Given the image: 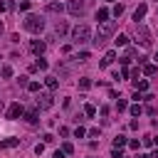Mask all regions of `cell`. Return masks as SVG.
<instances>
[{
	"instance_id": "1",
	"label": "cell",
	"mask_w": 158,
	"mask_h": 158,
	"mask_svg": "<svg viewBox=\"0 0 158 158\" xmlns=\"http://www.w3.org/2000/svg\"><path fill=\"white\" fill-rule=\"evenodd\" d=\"M114 30H116V22H114V20L101 22V25H99V30H96V37H94L91 42H94L96 47H101V44H104V42H106V40L114 35Z\"/></svg>"
},
{
	"instance_id": "2",
	"label": "cell",
	"mask_w": 158,
	"mask_h": 158,
	"mask_svg": "<svg viewBox=\"0 0 158 158\" xmlns=\"http://www.w3.org/2000/svg\"><path fill=\"white\" fill-rule=\"evenodd\" d=\"M25 30L40 35V32L44 30V17H42V15H27V17H25Z\"/></svg>"
},
{
	"instance_id": "3",
	"label": "cell",
	"mask_w": 158,
	"mask_h": 158,
	"mask_svg": "<svg viewBox=\"0 0 158 158\" xmlns=\"http://www.w3.org/2000/svg\"><path fill=\"white\" fill-rule=\"evenodd\" d=\"M72 40H74L77 44H84V42L91 40V30H89L86 25H77V27L72 30Z\"/></svg>"
},
{
	"instance_id": "4",
	"label": "cell",
	"mask_w": 158,
	"mask_h": 158,
	"mask_svg": "<svg viewBox=\"0 0 158 158\" xmlns=\"http://www.w3.org/2000/svg\"><path fill=\"white\" fill-rule=\"evenodd\" d=\"M89 5H91V0H69L67 2V12L74 15V17H79V15H84V10Z\"/></svg>"
},
{
	"instance_id": "5",
	"label": "cell",
	"mask_w": 158,
	"mask_h": 158,
	"mask_svg": "<svg viewBox=\"0 0 158 158\" xmlns=\"http://www.w3.org/2000/svg\"><path fill=\"white\" fill-rule=\"evenodd\" d=\"M136 40L141 42V47H151V32H148V27L146 25H136Z\"/></svg>"
},
{
	"instance_id": "6",
	"label": "cell",
	"mask_w": 158,
	"mask_h": 158,
	"mask_svg": "<svg viewBox=\"0 0 158 158\" xmlns=\"http://www.w3.org/2000/svg\"><path fill=\"white\" fill-rule=\"evenodd\" d=\"M35 101H37V109H52V104H54L52 101V94H47V91H40Z\"/></svg>"
},
{
	"instance_id": "7",
	"label": "cell",
	"mask_w": 158,
	"mask_h": 158,
	"mask_svg": "<svg viewBox=\"0 0 158 158\" xmlns=\"http://www.w3.org/2000/svg\"><path fill=\"white\" fill-rule=\"evenodd\" d=\"M25 114V106L20 104V101H15V104H10V109H7V118L10 121H15V118H20Z\"/></svg>"
},
{
	"instance_id": "8",
	"label": "cell",
	"mask_w": 158,
	"mask_h": 158,
	"mask_svg": "<svg viewBox=\"0 0 158 158\" xmlns=\"http://www.w3.org/2000/svg\"><path fill=\"white\" fill-rule=\"evenodd\" d=\"M44 47H47V44H44V40H32V42H30V49H32L37 57L44 52Z\"/></svg>"
},
{
	"instance_id": "9",
	"label": "cell",
	"mask_w": 158,
	"mask_h": 158,
	"mask_svg": "<svg viewBox=\"0 0 158 158\" xmlns=\"http://www.w3.org/2000/svg\"><path fill=\"white\" fill-rule=\"evenodd\" d=\"M67 5H62V2H57V0H52V2H47V12H52V15H59L62 10H64Z\"/></svg>"
},
{
	"instance_id": "10",
	"label": "cell",
	"mask_w": 158,
	"mask_h": 158,
	"mask_svg": "<svg viewBox=\"0 0 158 158\" xmlns=\"http://www.w3.org/2000/svg\"><path fill=\"white\" fill-rule=\"evenodd\" d=\"M146 12H148V7H146V5H138V7L133 10V20H136V25H138V22L146 17Z\"/></svg>"
},
{
	"instance_id": "11",
	"label": "cell",
	"mask_w": 158,
	"mask_h": 158,
	"mask_svg": "<svg viewBox=\"0 0 158 158\" xmlns=\"http://www.w3.org/2000/svg\"><path fill=\"white\" fill-rule=\"evenodd\" d=\"M114 59H116V52H114V49H109V52L104 54V59L99 62V67H109V64H111Z\"/></svg>"
},
{
	"instance_id": "12",
	"label": "cell",
	"mask_w": 158,
	"mask_h": 158,
	"mask_svg": "<svg viewBox=\"0 0 158 158\" xmlns=\"http://www.w3.org/2000/svg\"><path fill=\"white\" fill-rule=\"evenodd\" d=\"M25 118H27V123H37L40 121V111L37 109H30V111H25Z\"/></svg>"
},
{
	"instance_id": "13",
	"label": "cell",
	"mask_w": 158,
	"mask_h": 158,
	"mask_svg": "<svg viewBox=\"0 0 158 158\" xmlns=\"http://www.w3.org/2000/svg\"><path fill=\"white\" fill-rule=\"evenodd\" d=\"M15 146H20V138H5V141H0V151H5V148H15Z\"/></svg>"
},
{
	"instance_id": "14",
	"label": "cell",
	"mask_w": 158,
	"mask_h": 158,
	"mask_svg": "<svg viewBox=\"0 0 158 158\" xmlns=\"http://www.w3.org/2000/svg\"><path fill=\"white\" fill-rule=\"evenodd\" d=\"M47 67H49V64H47V59H42V57H37V62H35V64L30 67V72H37V69H42V72H44Z\"/></svg>"
},
{
	"instance_id": "15",
	"label": "cell",
	"mask_w": 158,
	"mask_h": 158,
	"mask_svg": "<svg viewBox=\"0 0 158 158\" xmlns=\"http://www.w3.org/2000/svg\"><path fill=\"white\" fill-rule=\"evenodd\" d=\"M67 30H69V27H67V22H64V20H59V22L54 25V35H59V37H62Z\"/></svg>"
},
{
	"instance_id": "16",
	"label": "cell",
	"mask_w": 158,
	"mask_h": 158,
	"mask_svg": "<svg viewBox=\"0 0 158 158\" xmlns=\"http://www.w3.org/2000/svg\"><path fill=\"white\" fill-rule=\"evenodd\" d=\"M44 84H47V89H57L59 86V79L57 77H44Z\"/></svg>"
},
{
	"instance_id": "17",
	"label": "cell",
	"mask_w": 158,
	"mask_h": 158,
	"mask_svg": "<svg viewBox=\"0 0 158 158\" xmlns=\"http://www.w3.org/2000/svg\"><path fill=\"white\" fill-rule=\"evenodd\" d=\"M133 86H136V91H146L148 89V81L146 79H133Z\"/></svg>"
},
{
	"instance_id": "18",
	"label": "cell",
	"mask_w": 158,
	"mask_h": 158,
	"mask_svg": "<svg viewBox=\"0 0 158 158\" xmlns=\"http://www.w3.org/2000/svg\"><path fill=\"white\" fill-rule=\"evenodd\" d=\"M12 7H15V0H2L0 2V12H10Z\"/></svg>"
},
{
	"instance_id": "19",
	"label": "cell",
	"mask_w": 158,
	"mask_h": 158,
	"mask_svg": "<svg viewBox=\"0 0 158 158\" xmlns=\"http://www.w3.org/2000/svg\"><path fill=\"white\" fill-rule=\"evenodd\" d=\"M106 17H109V10H106V7L96 10V20H99V25H101V22H106Z\"/></svg>"
},
{
	"instance_id": "20",
	"label": "cell",
	"mask_w": 158,
	"mask_h": 158,
	"mask_svg": "<svg viewBox=\"0 0 158 158\" xmlns=\"http://www.w3.org/2000/svg\"><path fill=\"white\" fill-rule=\"evenodd\" d=\"M0 77H2V79H10V77H12V67H10V64L0 67Z\"/></svg>"
},
{
	"instance_id": "21",
	"label": "cell",
	"mask_w": 158,
	"mask_h": 158,
	"mask_svg": "<svg viewBox=\"0 0 158 158\" xmlns=\"http://www.w3.org/2000/svg\"><path fill=\"white\" fill-rule=\"evenodd\" d=\"M79 89H81V91L91 89V79H89V77H81V79H79Z\"/></svg>"
},
{
	"instance_id": "22",
	"label": "cell",
	"mask_w": 158,
	"mask_h": 158,
	"mask_svg": "<svg viewBox=\"0 0 158 158\" xmlns=\"http://www.w3.org/2000/svg\"><path fill=\"white\" fill-rule=\"evenodd\" d=\"M114 42H116V47H126V44H128V35H118Z\"/></svg>"
},
{
	"instance_id": "23",
	"label": "cell",
	"mask_w": 158,
	"mask_h": 158,
	"mask_svg": "<svg viewBox=\"0 0 158 158\" xmlns=\"http://www.w3.org/2000/svg\"><path fill=\"white\" fill-rule=\"evenodd\" d=\"M126 143H128V141H126V136H116V138H114V148H123Z\"/></svg>"
},
{
	"instance_id": "24",
	"label": "cell",
	"mask_w": 158,
	"mask_h": 158,
	"mask_svg": "<svg viewBox=\"0 0 158 158\" xmlns=\"http://www.w3.org/2000/svg\"><path fill=\"white\" fill-rule=\"evenodd\" d=\"M143 74H146V77H153V74H156V64H146V67H143Z\"/></svg>"
},
{
	"instance_id": "25",
	"label": "cell",
	"mask_w": 158,
	"mask_h": 158,
	"mask_svg": "<svg viewBox=\"0 0 158 158\" xmlns=\"http://www.w3.org/2000/svg\"><path fill=\"white\" fill-rule=\"evenodd\" d=\"M84 114H86V116H96V109H94V104H86V106H84Z\"/></svg>"
},
{
	"instance_id": "26",
	"label": "cell",
	"mask_w": 158,
	"mask_h": 158,
	"mask_svg": "<svg viewBox=\"0 0 158 158\" xmlns=\"http://www.w3.org/2000/svg\"><path fill=\"white\" fill-rule=\"evenodd\" d=\"M74 136H77V138H84V136H86V128H84V126H77V128H74Z\"/></svg>"
},
{
	"instance_id": "27",
	"label": "cell",
	"mask_w": 158,
	"mask_h": 158,
	"mask_svg": "<svg viewBox=\"0 0 158 158\" xmlns=\"http://www.w3.org/2000/svg\"><path fill=\"white\" fill-rule=\"evenodd\" d=\"M126 106H128L126 99H116V109H118V111H126Z\"/></svg>"
},
{
	"instance_id": "28",
	"label": "cell",
	"mask_w": 158,
	"mask_h": 158,
	"mask_svg": "<svg viewBox=\"0 0 158 158\" xmlns=\"http://www.w3.org/2000/svg\"><path fill=\"white\" fill-rule=\"evenodd\" d=\"M131 114H133V116H141V114H143L141 104H133V106H131Z\"/></svg>"
},
{
	"instance_id": "29",
	"label": "cell",
	"mask_w": 158,
	"mask_h": 158,
	"mask_svg": "<svg viewBox=\"0 0 158 158\" xmlns=\"http://www.w3.org/2000/svg\"><path fill=\"white\" fill-rule=\"evenodd\" d=\"M77 59H79V62H86V59H89V52H86V49H84V52H79V54H77Z\"/></svg>"
},
{
	"instance_id": "30",
	"label": "cell",
	"mask_w": 158,
	"mask_h": 158,
	"mask_svg": "<svg viewBox=\"0 0 158 158\" xmlns=\"http://www.w3.org/2000/svg\"><path fill=\"white\" fill-rule=\"evenodd\" d=\"M27 89H30V91H40V81H30Z\"/></svg>"
},
{
	"instance_id": "31",
	"label": "cell",
	"mask_w": 158,
	"mask_h": 158,
	"mask_svg": "<svg viewBox=\"0 0 158 158\" xmlns=\"http://www.w3.org/2000/svg\"><path fill=\"white\" fill-rule=\"evenodd\" d=\"M111 158H123V153H121V148H114V151H111Z\"/></svg>"
},
{
	"instance_id": "32",
	"label": "cell",
	"mask_w": 158,
	"mask_h": 158,
	"mask_svg": "<svg viewBox=\"0 0 158 158\" xmlns=\"http://www.w3.org/2000/svg\"><path fill=\"white\" fill-rule=\"evenodd\" d=\"M20 10H22V12L30 10V0H22V2H20Z\"/></svg>"
},
{
	"instance_id": "33",
	"label": "cell",
	"mask_w": 158,
	"mask_h": 158,
	"mask_svg": "<svg viewBox=\"0 0 158 158\" xmlns=\"http://www.w3.org/2000/svg\"><path fill=\"white\" fill-rule=\"evenodd\" d=\"M121 12H123V5H116V7H114V15H116V17H121Z\"/></svg>"
},
{
	"instance_id": "34",
	"label": "cell",
	"mask_w": 158,
	"mask_h": 158,
	"mask_svg": "<svg viewBox=\"0 0 158 158\" xmlns=\"http://www.w3.org/2000/svg\"><path fill=\"white\" fill-rule=\"evenodd\" d=\"M42 141H44V143H52V141H54V136H52V133H44V136H42Z\"/></svg>"
},
{
	"instance_id": "35",
	"label": "cell",
	"mask_w": 158,
	"mask_h": 158,
	"mask_svg": "<svg viewBox=\"0 0 158 158\" xmlns=\"http://www.w3.org/2000/svg\"><path fill=\"white\" fill-rule=\"evenodd\" d=\"M128 146H131V148H136V151H138V146H141V141H138V138H133V141H128Z\"/></svg>"
},
{
	"instance_id": "36",
	"label": "cell",
	"mask_w": 158,
	"mask_h": 158,
	"mask_svg": "<svg viewBox=\"0 0 158 158\" xmlns=\"http://www.w3.org/2000/svg\"><path fill=\"white\" fill-rule=\"evenodd\" d=\"M62 151H64V153H72V151H74V146H72V143H64V146H62Z\"/></svg>"
},
{
	"instance_id": "37",
	"label": "cell",
	"mask_w": 158,
	"mask_h": 158,
	"mask_svg": "<svg viewBox=\"0 0 158 158\" xmlns=\"http://www.w3.org/2000/svg\"><path fill=\"white\" fill-rule=\"evenodd\" d=\"M64 156H67L64 151H54V158H64Z\"/></svg>"
},
{
	"instance_id": "38",
	"label": "cell",
	"mask_w": 158,
	"mask_h": 158,
	"mask_svg": "<svg viewBox=\"0 0 158 158\" xmlns=\"http://www.w3.org/2000/svg\"><path fill=\"white\" fill-rule=\"evenodd\" d=\"M138 158H151V156H148V153H141V156H138Z\"/></svg>"
},
{
	"instance_id": "39",
	"label": "cell",
	"mask_w": 158,
	"mask_h": 158,
	"mask_svg": "<svg viewBox=\"0 0 158 158\" xmlns=\"http://www.w3.org/2000/svg\"><path fill=\"white\" fill-rule=\"evenodd\" d=\"M2 30H5V27H2V22H0V35H2Z\"/></svg>"
},
{
	"instance_id": "40",
	"label": "cell",
	"mask_w": 158,
	"mask_h": 158,
	"mask_svg": "<svg viewBox=\"0 0 158 158\" xmlns=\"http://www.w3.org/2000/svg\"><path fill=\"white\" fill-rule=\"evenodd\" d=\"M156 62H158V52H156Z\"/></svg>"
},
{
	"instance_id": "41",
	"label": "cell",
	"mask_w": 158,
	"mask_h": 158,
	"mask_svg": "<svg viewBox=\"0 0 158 158\" xmlns=\"http://www.w3.org/2000/svg\"><path fill=\"white\" fill-rule=\"evenodd\" d=\"M89 158H94V156H89Z\"/></svg>"
}]
</instances>
